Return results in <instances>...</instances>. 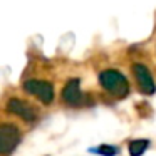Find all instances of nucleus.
I'll return each instance as SVG.
<instances>
[{
	"mask_svg": "<svg viewBox=\"0 0 156 156\" xmlns=\"http://www.w3.org/2000/svg\"><path fill=\"white\" fill-rule=\"evenodd\" d=\"M99 84L106 92L118 99H122L129 94V82L124 74L114 69H106L99 74Z\"/></svg>",
	"mask_w": 156,
	"mask_h": 156,
	"instance_id": "nucleus-1",
	"label": "nucleus"
},
{
	"mask_svg": "<svg viewBox=\"0 0 156 156\" xmlns=\"http://www.w3.org/2000/svg\"><path fill=\"white\" fill-rule=\"evenodd\" d=\"M24 91L30 96H35L41 102L51 104L54 101V86L42 79H29L24 82Z\"/></svg>",
	"mask_w": 156,
	"mask_h": 156,
	"instance_id": "nucleus-2",
	"label": "nucleus"
},
{
	"mask_svg": "<svg viewBox=\"0 0 156 156\" xmlns=\"http://www.w3.org/2000/svg\"><path fill=\"white\" fill-rule=\"evenodd\" d=\"M20 141V131L15 124H0V154H9Z\"/></svg>",
	"mask_w": 156,
	"mask_h": 156,
	"instance_id": "nucleus-3",
	"label": "nucleus"
},
{
	"mask_svg": "<svg viewBox=\"0 0 156 156\" xmlns=\"http://www.w3.org/2000/svg\"><path fill=\"white\" fill-rule=\"evenodd\" d=\"M133 76L136 79V84H138L139 91L146 96H151L156 92V84H154V79H153L149 69L146 67L144 64H133L131 67Z\"/></svg>",
	"mask_w": 156,
	"mask_h": 156,
	"instance_id": "nucleus-4",
	"label": "nucleus"
},
{
	"mask_svg": "<svg viewBox=\"0 0 156 156\" xmlns=\"http://www.w3.org/2000/svg\"><path fill=\"white\" fill-rule=\"evenodd\" d=\"M7 111L12 112V114H15V116H19V118H22L27 122H34L35 119H37V111H35V108L32 104H29L27 101H24V99H17V98L9 99Z\"/></svg>",
	"mask_w": 156,
	"mask_h": 156,
	"instance_id": "nucleus-5",
	"label": "nucleus"
},
{
	"mask_svg": "<svg viewBox=\"0 0 156 156\" xmlns=\"http://www.w3.org/2000/svg\"><path fill=\"white\" fill-rule=\"evenodd\" d=\"M62 101L69 106H81L82 104L81 81L79 79H69L67 81V84L62 89Z\"/></svg>",
	"mask_w": 156,
	"mask_h": 156,
	"instance_id": "nucleus-6",
	"label": "nucleus"
},
{
	"mask_svg": "<svg viewBox=\"0 0 156 156\" xmlns=\"http://www.w3.org/2000/svg\"><path fill=\"white\" fill-rule=\"evenodd\" d=\"M148 148H149L148 139H133L129 143V154L131 156H143Z\"/></svg>",
	"mask_w": 156,
	"mask_h": 156,
	"instance_id": "nucleus-7",
	"label": "nucleus"
},
{
	"mask_svg": "<svg viewBox=\"0 0 156 156\" xmlns=\"http://www.w3.org/2000/svg\"><path fill=\"white\" fill-rule=\"evenodd\" d=\"M91 153H96L99 156H118L119 154V148L112 144H101L98 148H91Z\"/></svg>",
	"mask_w": 156,
	"mask_h": 156,
	"instance_id": "nucleus-8",
	"label": "nucleus"
}]
</instances>
